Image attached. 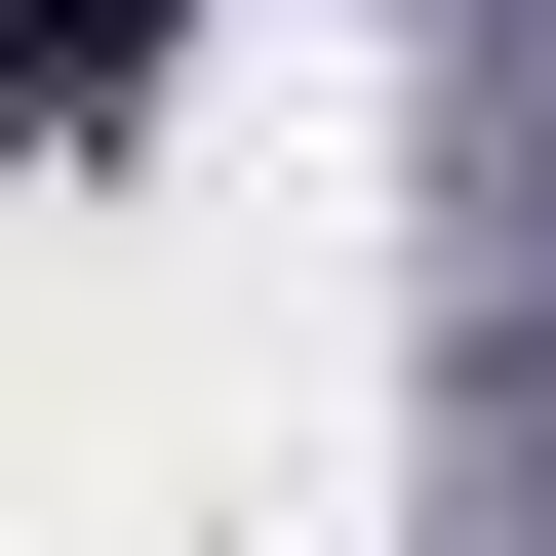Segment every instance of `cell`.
<instances>
[{"mask_svg":"<svg viewBox=\"0 0 556 556\" xmlns=\"http://www.w3.org/2000/svg\"><path fill=\"white\" fill-rule=\"evenodd\" d=\"M0 119H80V40H40V0H0Z\"/></svg>","mask_w":556,"mask_h":556,"instance_id":"cell-1","label":"cell"}]
</instances>
